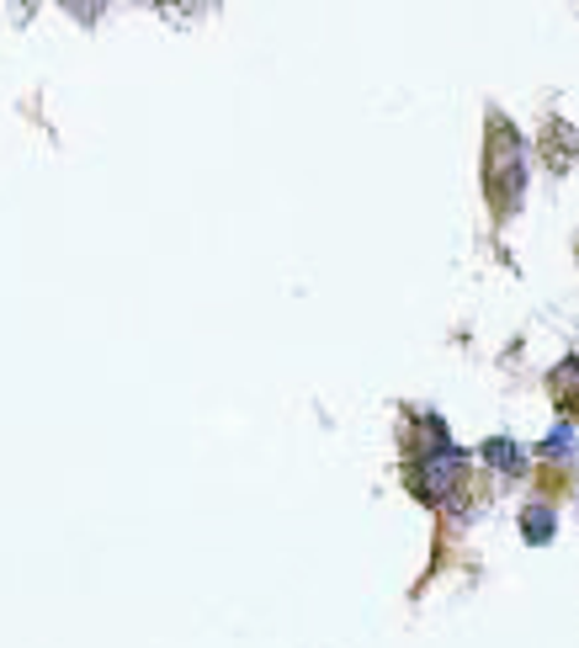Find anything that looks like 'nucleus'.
<instances>
[{"instance_id": "1", "label": "nucleus", "mask_w": 579, "mask_h": 648, "mask_svg": "<svg viewBox=\"0 0 579 648\" xmlns=\"http://www.w3.org/2000/svg\"><path fill=\"white\" fill-rule=\"evenodd\" d=\"M521 186H526L521 144L511 139V128H494V150H489V191H494L500 213H511V208L521 202Z\"/></svg>"}, {"instance_id": "4", "label": "nucleus", "mask_w": 579, "mask_h": 648, "mask_svg": "<svg viewBox=\"0 0 579 648\" xmlns=\"http://www.w3.org/2000/svg\"><path fill=\"white\" fill-rule=\"evenodd\" d=\"M569 452H575V420H564V426L543 441V458H569Z\"/></svg>"}, {"instance_id": "2", "label": "nucleus", "mask_w": 579, "mask_h": 648, "mask_svg": "<svg viewBox=\"0 0 579 648\" xmlns=\"http://www.w3.org/2000/svg\"><path fill=\"white\" fill-rule=\"evenodd\" d=\"M484 458L500 468V473H521V468H526V452H521V447H511V441H489Z\"/></svg>"}, {"instance_id": "3", "label": "nucleus", "mask_w": 579, "mask_h": 648, "mask_svg": "<svg viewBox=\"0 0 579 648\" xmlns=\"http://www.w3.org/2000/svg\"><path fill=\"white\" fill-rule=\"evenodd\" d=\"M553 531H558V516H553L548 505H537V510L526 516V537H532V542H548Z\"/></svg>"}]
</instances>
